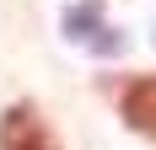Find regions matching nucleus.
Here are the masks:
<instances>
[{
	"mask_svg": "<svg viewBox=\"0 0 156 150\" xmlns=\"http://www.w3.org/2000/svg\"><path fill=\"white\" fill-rule=\"evenodd\" d=\"M0 150H65V145L32 102H11L0 113Z\"/></svg>",
	"mask_w": 156,
	"mask_h": 150,
	"instance_id": "1",
	"label": "nucleus"
},
{
	"mask_svg": "<svg viewBox=\"0 0 156 150\" xmlns=\"http://www.w3.org/2000/svg\"><path fill=\"white\" fill-rule=\"evenodd\" d=\"M119 118L135 134L156 139V75H129L119 86Z\"/></svg>",
	"mask_w": 156,
	"mask_h": 150,
	"instance_id": "2",
	"label": "nucleus"
}]
</instances>
